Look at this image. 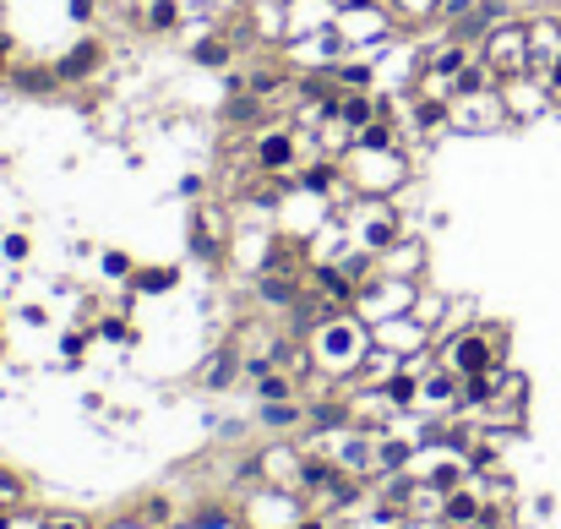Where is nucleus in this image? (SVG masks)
Listing matches in <instances>:
<instances>
[{
	"mask_svg": "<svg viewBox=\"0 0 561 529\" xmlns=\"http://www.w3.org/2000/svg\"><path fill=\"white\" fill-rule=\"evenodd\" d=\"M306 350H311V371H322L332 382H355V371L376 350L371 344V322L355 306H338L332 317H322L311 334H306Z\"/></svg>",
	"mask_w": 561,
	"mask_h": 529,
	"instance_id": "1",
	"label": "nucleus"
},
{
	"mask_svg": "<svg viewBox=\"0 0 561 529\" xmlns=\"http://www.w3.org/2000/svg\"><path fill=\"white\" fill-rule=\"evenodd\" d=\"M436 360H442V366H453L458 377L496 371V366H507V327H502V322H474V327H458V334L436 339Z\"/></svg>",
	"mask_w": 561,
	"mask_h": 529,
	"instance_id": "2",
	"label": "nucleus"
},
{
	"mask_svg": "<svg viewBox=\"0 0 561 529\" xmlns=\"http://www.w3.org/2000/svg\"><path fill=\"white\" fill-rule=\"evenodd\" d=\"M414 295H419V279H398V273L376 268V273L360 284V295H355V311H360L366 322H387V317H403V311H414Z\"/></svg>",
	"mask_w": 561,
	"mask_h": 529,
	"instance_id": "3",
	"label": "nucleus"
},
{
	"mask_svg": "<svg viewBox=\"0 0 561 529\" xmlns=\"http://www.w3.org/2000/svg\"><path fill=\"white\" fill-rule=\"evenodd\" d=\"M343 175H349V186H355L360 196L382 203L393 186L409 180V164H403L398 148H393V153H366V148H355V153H349V164H343Z\"/></svg>",
	"mask_w": 561,
	"mask_h": 529,
	"instance_id": "4",
	"label": "nucleus"
},
{
	"mask_svg": "<svg viewBox=\"0 0 561 529\" xmlns=\"http://www.w3.org/2000/svg\"><path fill=\"white\" fill-rule=\"evenodd\" d=\"M479 60L496 72V82L523 77L529 72V22H518V17L496 22V28L485 33V44H479Z\"/></svg>",
	"mask_w": 561,
	"mask_h": 529,
	"instance_id": "5",
	"label": "nucleus"
},
{
	"mask_svg": "<svg viewBox=\"0 0 561 529\" xmlns=\"http://www.w3.org/2000/svg\"><path fill=\"white\" fill-rule=\"evenodd\" d=\"M251 470H256L262 486L295 491V497H300V486H306V442H267V447L251 458Z\"/></svg>",
	"mask_w": 561,
	"mask_h": 529,
	"instance_id": "6",
	"label": "nucleus"
},
{
	"mask_svg": "<svg viewBox=\"0 0 561 529\" xmlns=\"http://www.w3.org/2000/svg\"><path fill=\"white\" fill-rule=\"evenodd\" d=\"M300 518H306V502L295 491H272V486H256L251 502L240 507L246 529H295Z\"/></svg>",
	"mask_w": 561,
	"mask_h": 529,
	"instance_id": "7",
	"label": "nucleus"
},
{
	"mask_svg": "<svg viewBox=\"0 0 561 529\" xmlns=\"http://www.w3.org/2000/svg\"><path fill=\"white\" fill-rule=\"evenodd\" d=\"M251 164L262 175H289L300 169V131L295 126H262L251 143Z\"/></svg>",
	"mask_w": 561,
	"mask_h": 529,
	"instance_id": "8",
	"label": "nucleus"
},
{
	"mask_svg": "<svg viewBox=\"0 0 561 529\" xmlns=\"http://www.w3.org/2000/svg\"><path fill=\"white\" fill-rule=\"evenodd\" d=\"M507 104L502 93H474V99H453V131H463V137H490V131H507Z\"/></svg>",
	"mask_w": 561,
	"mask_h": 529,
	"instance_id": "9",
	"label": "nucleus"
},
{
	"mask_svg": "<svg viewBox=\"0 0 561 529\" xmlns=\"http://www.w3.org/2000/svg\"><path fill=\"white\" fill-rule=\"evenodd\" d=\"M371 344L403 360V355H414V350H431V344H436V334H431L426 322H414V311H403V317L371 322Z\"/></svg>",
	"mask_w": 561,
	"mask_h": 529,
	"instance_id": "10",
	"label": "nucleus"
},
{
	"mask_svg": "<svg viewBox=\"0 0 561 529\" xmlns=\"http://www.w3.org/2000/svg\"><path fill=\"white\" fill-rule=\"evenodd\" d=\"M458 399H463V377L453 366H431L419 377V415H458Z\"/></svg>",
	"mask_w": 561,
	"mask_h": 529,
	"instance_id": "11",
	"label": "nucleus"
},
{
	"mask_svg": "<svg viewBox=\"0 0 561 529\" xmlns=\"http://www.w3.org/2000/svg\"><path fill=\"white\" fill-rule=\"evenodd\" d=\"M496 93H502V104H507V120H513V126H518V120H534V115H545V109H556L550 88H545V82H534V77H507V82H496Z\"/></svg>",
	"mask_w": 561,
	"mask_h": 529,
	"instance_id": "12",
	"label": "nucleus"
},
{
	"mask_svg": "<svg viewBox=\"0 0 561 529\" xmlns=\"http://www.w3.org/2000/svg\"><path fill=\"white\" fill-rule=\"evenodd\" d=\"M556 55H561V17H529V72L523 77L545 82Z\"/></svg>",
	"mask_w": 561,
	"mask_h": 529,
	"instance_id": "13",
	"label": "nucleus"
},
{
	"mask_svg": "<svg viewBox=\"0 0 561 529\" xmlns=\"http://www.w3.org/2000/svg\"><path fill=\"white\" fill-rule=\"evenodd\" d=\"M109 65V49H104V39H77L72 49H65L60 60H55V77L60 82H88V77H99Z\"/></svg>",
	"mask_w": 561,
	"mask_h": 529,
	"instance_id": "14",
	"label": "nucleus"
},
{
	"mask_svg": "<svg viewBox=\"0 0 561 529\" xmlns=\"http://www.w3.org/2000/svg\"><path fill=\"white\" fill-rule=\"evenodd\" d=\"M289 180H295V191H306V196H343V164L338 159H327V153H316L311 164H300V169H289Z\"/></svg>",
	"mask_w": 561,
	"mask_h": 529,
	"instance_id": "15",
	"label": "nucleus"
},
{
	"mask_svg": "<svg viewBox=\"0 0 561 529\" xmlns=\"http://www.w3.org/2000/svg\"><path fill=\"white\" fill-rule=\"evenodd\" d=\"M338 17V0H284V39H306V28H332Z\"/></svg>",
	"mask_w": 561,
	"mask_h": 529,
	"instance_id": "16",
	"label": "nucleus"
},
{
	"mask_svg": "<svg viewBox=\"0 0 561 529\" xmlns=\"http://www.w3.org/2000/svg\"><path fill=\"white\" fill-rule=\"evenodd\" d=\"M409 131H414V137H436V131H453V99L409 93Z\"/></svg>",
	"mask_w": 561,
	"mask_h": 529,
	"instance_id": "17",
	"label": "nucleus"
},
{
	"mask_svg": "<svg viewBox=\"0 0 561 529\" xmlns=\"http://www.w3.org/2000/svg\"><path fill=\"white\" fill-rule=\"evenodd\" d=\"M306 290H316L332 306H355V295H360V284L349 279L338 262H311V268H306Z\"/></svg>",
	"mask_w": 561,
	"mask_h": 529,
	"instance_id": "18",
	"label": "nucleus"
},
{
	"mask_svg": "<svg viewBox=\"0 0 561 529\" xmlns=\"http://www.w3.org/2000/svg\"><path fill=\"white\" fill-rule=\"evenodd\" d=\"M403 235H409V224H403L387 203H371V208H366V230H360V246H366V251L382 256V251H387L393 240H403Z\"/></svg>",
	"mask_w": 561,
	"mask_h": 529,
	"instance_id": "19",
	"label": "nucleus"
},
{
	"mask_svg": "<svg viewBox=\"0 0 561 529\" xmlns=\"http://www.w3.org/2000/svg\"><path fill=\"white\" fill-rule=\"evenodd\" d=\"M479 513H485V497H479L474 475L442 497V524H447V529H474V524H479Z\"/></svg>",
	"mask_w": 561,
	"mask_h": 529,
	"instance_id": "20",
	"label": "nucleus"
},
{
	"mask_svg": "<svg viewBox=\"0 0 561 529\" xmlns=\"http://www.w3.org/2000/svg\"><path fill=\"white\" fill-rule=\"evenodd\" d=\"M343 426H355V410H349V399H311L306 404V437H332Z\"/></svg>",
	"mask_w": 561,
	"mask_h": 529,
	"instance_id": "21",
	"label": "nucleus"
},
{
	"mask_svg": "<svg viewBox=\"0 0 561 529\" xmlns=\"http://www.w3.org/2000/svg\"><path fill=\"white\" fill-rule=\"evenodd\" d=\"M131 22L142 28V33H180V22H186V12H180V0H136V12H131Z\"/></svg>",
	"mask_w": 561,
	"mask_h": 529,
	"instance_id": "22",
	"label": "nucleus"
},
{
	"mask_svg": "<svg viewBox=\"0 0 561 529\" xmlns=\"http://www.w3.org/2000/svg\"><path fill=\"white\" fill-rule=\"evenodd\" d=\"M414 453H419V437H398V431H376V475H398L414 464Z\"/></svg>",
	"mask_w": 561,
	"mask_h": 529,
	"instance_id": "23",
	"label": "nucleus"
},
{
	"mask_svg": "<svg viewBox=\"0 0 561 529\" xmlns=\"http://www.w3.org/2000/svg\"><path fill=\"white\" fill-rule=\"evenodd\" d=\"M382 268H387V273H398V279H419V273H426V246H419L414 235L393 240V246L382 251Z\"/></svg>",
	"mask_w": 561,
	"mask_h": 529,
	"instance_id": "24",
	"label": "nucleus"
},
{
	"mask_svg": "<svg viewBox=\"0 0 561 529\" xmlns=\"http://www.w3.org/2000/svg\"><path fill=\"white\" fill-rule=\"evenodd\" d=\"M240 366H246V355H240L235 344H224L213 360L202 366V387H207V393H229V387L240 382Z\"/></svg>",
	"mask_w": 561,
	"mask_h": 529,
	"instance_id": "25",
	"label": "nucleus"
},
{
	"mask_svg": "<svg viewBox=\"0 0 561 529\" xmlns=\"http://www.w3.org/2000/svg\"><path fill=\"white\" fill-rule=\"evenodd\" d=\"M256 426H262V431H306V399L256 404Z\"/></svg>",
	"mask_w": 561,
	"mask_h": 529,
	"instance_id": "26",
	"label": "nucleus"
},
{
	"mask_svg": "<svg viewBox=\"0 0 561 529\" xmlns=\"http://www.w3.org/2000/svg\"><path fill=\"white\" fill-rule=\"evenodd\" d=\"M191 60L207 65V72H229V65H235V39L229 33H207V39L191 44Z\"/></svg>",
	"mask_w": 561,
	"mask_h": 529,
	"instance_id": "27",
	"label": "nucleus"
},
{
	"mask_svg": "<svg viewBox=\"0 0 561 529\" xmlns=\"http://www.w3.org/2000/svg\"><path fill=\"white\" fill-rule=\"evenodd\" d=\"M284 399H306V393H300V377L284 371V366H272V371L256 382V404H284Z\"/></svg>",
	"mask_w": 561,
	"mask_h": 529,
	"instance_id": "28",
	"label": "nucleus"
},
{
	"mask_svg": "<svg viewBox=\"0 0 561 529\" xmlns=\"http://www.w3.org/2000/svg\"><path fill=\"white\" fill-rule=\"evenodd\" d=\"M327 77H332L338 88H349V93H366V88H376V72H371V60H355V55L332 60V65H327Z\"/></svg>",
	"mask_w": 561,
	"mask_h": 529,
	"instance_id": "29",
	"label": "nucleus"
},
{
	"mask_svg": "<svg viewBox=\"0 0 561 529\" xmlns=\"http://www.w3.org/2000/svg\"><path fill=\"white\" fill-rule=\"evenodd\" d=\"M376 387H382V399H387V404H393V410H398V415H403V410H414V404H419V377H414V371H403V366H398V371H393V377H382V382H376Z\"/></svg>",
	"mask_w": 561,
	"mask_h": 529,
	"instance_id": "30",
	"label": "nucleus"
},
{
	"mask_svg": "<svg viewBox=\"0 0 561 529\" xmlns=\"http://www.w3.org/2000/svg\"><path fill=\"white\" fill-rule=\"evenodd\" d=\"M256 295H262L267 306H284V311H295V300L306 295V279H284V273H262V279H256Z\"/></svg>",
	"mask_w": 561,
	"mask_h": 529,
	"instance_id": "31",
	"label": "nucleus"
},
{
	"mask_svg": "<svg viewBox=\"0 0 561 529\" xmlns=\"http://www.w3.org/2000/svg\"><path fill=\"white\" fill-rule=\"evenodd\" d=\"M338 115H343V120H349V131L360 137V131L376 120V88H366V93H349V88H343V99H338Z\"/></svg>",
	"mask_w": 561,
	"mask_h": 529,
	"instance_id": "32",
	"label": "nucleus"
},
{
	"mask_svg": "<svg viewBox=\"0 0 561 529\" xmlns=\"http://www.w3.org/2000/svg\"><path fill=\"white\" fill-rule=\"evenodd\" d=\"M490 88H496V72H490V65L474 55L469 65H463V72L453 77V99H474V93H490Z\"/></svg>",
	"mask_w": 561,
	"mask_h": 529,
	"instance_id": "33",
	"label": "nucleus"
},
{
	"mask_svg": "<svg viewBox=\"0 0 561 529\" xmlns=\"http://www.w3.org/2000/svg\"><path fill=\"white\" fill-rule=\"evenodd\" d=\"M55 72H49V65H17V72H12V88L17 93H28V99H44V93H55Z\"/></svg>",
	"mask_w": 561,
	"mask_h": 529,
	"instance_id": "34",
	"label": "nucleus"
},
{
	"mask_svg": "<svg viewBox=\"0 0 561 529\" xmlns=\"http://www.w3.org/2000/svg\"><path fill=\"white\" fill-rule=\"evenodd\" d=\"M256 120H267V99H256V93L224 99V126H256Z\"/></svg>",
	"mask_w": 561,
	"mask_h": 529,
	"instance_id": "35",
	"label": "nucleus"
},
{
	"mask_svg": "<svg viewBox=\"0 0 561 529\" xmlns=\"http://www.w3.org/2000/svg\"><path fill=\"white\" fill-rule=\"evenodd\" d=\"M180 284V268H136L131 273V295H169Z\"/></svg>",
	"mask_w": 561,
	"mask_h": 529,
	"instance_id": "36",
	"label": "nucleus"
},
{
	"mask_svg": "<svg viewBox=\"0 0 561 529\" xmlns=\"http://www.w3.org/2000/svg\"><path fill=\"white\" fill-rule=\"evenodd\" d=\"M387 12L398 28H419V22H436V0H387Z\"/></svg>",
	"mask_w": 561,
	"mask_h": 529,
	"instance_id": "37",
	"label": "nucleus"
},
{
	"mask_svg": "<svg viewBox=\"0 0 561 529\" xmlns=\"http://www.w3.org/2000/svg\"><path fill=\"white\" fill-rule=\"evenodd\" d=\"M355 148H366V153H393V148H398V126H393V120H371L360 137H355Z\"/></svg>",
	"mask_w": 561,
	"mask_h": 529,
	"instance_id": "38",
	"label": "nucleus"
},
{
	"mask_svg": "<svg viewBox=\"0 0 561 529\" xmlns=\"http://www.w3.org/2000/svg\"><path fill=\"white\" fill-rule=\"evenodd\" d=\"M136 513H142L148 524H159V529H175L180 518H175V502L169 497H142V502H136Z\"/></svg>",
	"mask_w": 561,
	"mask_h": 529,
	"instance_id": "39",
	"label": "nucleus"
},
{
	"mask_svg": "<svg viewBox=\"0 0 561 529\" xmlns=\"http://www.w3.org/2000/svg\"><path fill=\"white\" fill-rule=\"evenodd\" d=\"M479 6H485V0H436V22L453 28V22H463V17L479 12Z\"/></svg>",
	"mask_w": 561,
	"mask_h": 529,
	"instance_id": "40",
	"label": "nucleus"
},
{
	"mask_svg": "<svg viewBox=\"0 0 561 529\" xmlns=\"http://www.w3.org/2000/svg\"><path fill=\"white\" fill-rule=\"evenodd\" d=\"M28 529H93L88 518H77V513H49V518H22Z\"/></svg>",
	"mask_w": 561,
	"mask_h": 529,
	"instance_id": "41",
	"label": "nucleus"
},
{
	"mask_svg": "<svg viewBox=\"0 0 561 529\" xmlns=\"http://www.w3.org/2000/svg\"><path fill=\"white\" fill-rule=\"evenodd\" d=\"M22 497H28V491H22V481H17L12 470H0V507H12V513H17V507H22Z\"/></svg>",
	"mask_w": 561,
	"mask_h": 529,
	"instance_id": "42",
	"label": "nucleus"
},
{
	"mask_svg": "<svg viewBox=\"0 0 561 529\" xmlns=\"http://www.w3.org/2000/svg\"><path fill=\"white\" fill-rule=\"evenodd\" d=\"M104 273H109V279H120V284H131V273H136V268H131V256H125V251H104Z\"/></svg>",
	"mask_w": 561,
	"mask_h": 529,
	"instance_id": "43",
	"label": "nucleus"
},
{
	"mask_svg": "<svg viewBox=\"0 0 561 529\" xmlns=\"http://www.w3.org/2000/svg\"><path fill=\"white\" fill-rule=\"evenodd\" d=\"M99 339H109V344H131V327H125L120 317H104V322H99Z\"/></svg>",
	"mask_w": 561,
	"mask_h": 529,
	"instance_id": "44",
	"label": "nucleus"
},
{
	"mask_svg": "<svg viewBox=\"0 0 561 529\" xmlns=\"http://www.w3.org/2000/svg\"><path fill=\"white\" fill-rule=\"evenodd\" d=\"M65 12H72V22H82V28H88V22L99 17V0H72Z\"/></svg>",
	"mask_w": 561,
	"mask_h": 529,
	"instance_id": "45",
	"label": "nucleus"
},
{
	"mask_svg": "<svg viewBox=\"0 0 561 529\" xmlns=\"http://www.w3.org/2000/svg\"><path fill=\"white\" fill-rule=\"evenodd\" d=\"M28 251H33V240H28V235H6V256H12V262H22Z\"/></svg>",
	"mask_w": 561,
	"mask_h": 529,
	"instance_id": "46",
	"label": "nucleus"
},
{
	"mask_svg": "<svg viewBox=\"0 0 561 529\" xmlns=\"http://www.w3.org/2000/svg\"><path fill=\"white\" fill-rule=\"evenodd\" d=\"M60 350H65V360H82V350H88V334H65V344H60Z\"/></svg>",
	"mask_w": 561,
	"mask_h": 529,
	"instance_id": "47",
	"label": "nucleus"
},
{
	"mask_svg": "<svg viewBox=\"0 0 561 529\" xmlns=\"http://www.w3.org/2000/svg\"><path fill=\"white\" fill-rule=\"evenodd\" d=\"M104 529H159V524H148L142 513H125V518H115V524H104Z\"/></svg>",
	"mask_w": 561,
	"mask_h": 529,
	"instance_id": "48",
	"label": "nucleus"
},
{
	"mask_svg": "<svg viewBox=\"0 0 561 529\" xmlns=\"http://www.w3.org/2000/svg\"><path fill=\"white\" fill-rule=\"evenodd\" d=\"M12 49H17V39L0 33V77H6V65H12Z\"/></svg>",
	"mask_w": 561,
	"mask_h": 529,
	"instance_id": "49",
	"label": "nucleus"
},
{
	"mask_svg": "<svg viewBox=\"0 0 561 529\" xmlns=\"http://www.w3.org/2000/svg\"><path fill=\"white\" fill-rule=\"evenodd\" d=\"M295 529H332V518H322V513H306V518H300Z\"/></svg>",
	"mask_w": 561,
	"mask_h": 529,
	"instance_id": "50",
	"label": "nucleus"
},
{
	"mask_svg": "<svg viewBox=\"0 0 561 529\" xmlns=\"http://www.w3.org/2000/svg\"><path fill=\"white\" fill-rule=\"evenodd\" d=\"M393 115H398V109H393V99H387V93H376V120H393Z\"/></svg>",
	"mask_w": 561,
	"mask_h": 529,
	"instance_id": "51",
	"label": "nucleus"
},
{
	"mask_svg": "<svg viewBox=\"0 0 561 529\" xmlns=\"http://www.w3.org/2000/svg\"><path fill=\"white\" fill-rule=\"evenodd\" d=\"M393 529H414V524H393Z\"/></svg>",
	"mask_w": 561,
	"mask_h": 529,
	"instance_id": "52",
	"label": "nucleus"
},
{
	"mask_svg": "<svg viewBox=\"0 0 561 529\" xmlns=\"http://www.w3.org/2000/svg\"><path fill=\"white\" fill-rule=\"evenodd\" d=\"M17 529H28V524H22V518H17Z\"/></svg>",
	"mask_w": 561,
	"mask_h": 529,
	"instance_id": "53",
	"label": "nucleus"
}]
</instances>
